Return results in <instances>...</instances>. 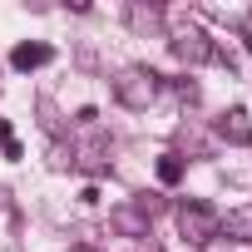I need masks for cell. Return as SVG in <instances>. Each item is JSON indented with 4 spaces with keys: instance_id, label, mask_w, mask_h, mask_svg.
Returning <instances> with one entry per match:
<instances>
[{
    "instance_id": "obj_1",
    "label": "cell",
    "mask_w": 252,
    "mask_h": 252,
    "mask_svg": "<svg viewBox=\"0 0 252 252\" xmlns=\"http://www.w3.org/2000/svg\"><path fill=\"white\" fill-rule=\"evenodd\" d=\"M173 222H178V232H183L193 247H208L213 237H222V213L208 208V203H198V198H183V203L173 208Z\"/></svg>"
},
{
    "instance_id": "obj_2",
    "label": "cell",
    "mask_w": 252,
    "mask_h": 252,
    "mask_svg": "<svg viewBox=\"0 0 252 252\" xmlns=\"http://www.w3.org/2000/svg\"><path fill=\"white\" fill-rule=\"evenodd\" d=\"M114 99H119L124 109H149V104L158 99V74H154L149 64L119 69V79H114Z\"/></svg>"
},
{
    "instance_id": "obj_3",
    "label": "cell",
    "mask_w": 252,
    "mask_h": 252,
    "mask_svg": "<svg viewBox=\"0 0 252 252\" xmlns=\"http://www.w3.org/2000/svg\"><path fill=\"white\" fill-rule=\"evenodd\" d=\"M173 20V55L183 60V64H208L218 50H213V40L193 25V20H183V15H168Z\"/></svg>"
},
{
    "instance_id": "obj_4",
    "label": "cell",
    "mask_w": 252,
    "mask_h": 252,
    "mask_svg": "<svg viewBox=\"0 0 252 252\" xmlns=\"http://www.w3.org/2000/svg\"><path fill=\"white\" fill-rule=\"evenodd\" d=\"M218 134H222L227 144H252V114H247V109H227V114L218 119Z\"/></svg>"
},
{
    "instance_id": "obj_5",
    "label": "cell",
    "mask_w": 252,
    "mask_h": 252,
    "mask_svg": "<svg viewBox=\"0 0 252 252\" xmlns=\"http://www.w3.org/2000/svg\"><path fill=\"white\" fill-rule=\"evenodd\" d=\"M222 232H227L232 242H252V208H232V213H222Z\"/></svg>"
},
{
    "instance_id": "obj_6",
    "label": "cell",
    "mask_w": 252,
    "mask_h": 252,
    "mask_svg": "<svg viewBox=\"0 0 252 252\" xmlns=\"http://www.w3.org/2000/svg\"><path fill=\"white\" fill-rule=\"evenodd\" d=\"M50 45H15V55H10V64L15 69H40V64H50Z\"/></svg>"
},
{
    "instance_id": "obj_7",
    "label": "cell",
    "mask_w": 252,
    "mask_h": 252,
    "mask_svg": "<svg viewBox=\"0 0 252 252\" xmlns=\"http://www.w3.org/2000/svg\"><path fill=\"white\" fill-rule=\"evenodd\" d=\"M178 178H183V158H178V154H163V158H158V183L173 188Z\"/></svg>"
},
{
    "instance_id": "obj_8",
    "label": "cell",
    "mask_w": 252,
    "mask_h": 252,
    "mask_svg": "<svg viewBox=\"0 0 252 252\" xmlns=\"http://www.w3.org/2000/svg\"><path fill=\"white\" fill-rule=\"evenodd\" d=\"M0 144H10V124L5 119H0Z\"/></svg>"
},
{
    "instance_id": "obj_9",
    "label": "cell",
    "mask_w": 252,
    "mask_h": 252,
    "mask_svg": "<svg viewBox=\"0 0 252 252\" xmlns=\"http://www.w3.org/2000/svg\"><path fill=\"white\" fill-rule=\"evenodd\" d=\"M247 50H252V40H247Z\"/></svg>"
},
{
    "instance_id": "obj_10",
    "label": "cell",
    "mask_w": 252,
    "mask_h": 252,
    "mask_svg": "<svg viewBox=\"0 0 252 252\" xmlns=\"http://www.w3.org/2000/svg\"><path fill=\"white\" fill-rule=\"evenodd\" d=\"M0 198H5V193H0Z\"/></svg>"
}]
</instances>
